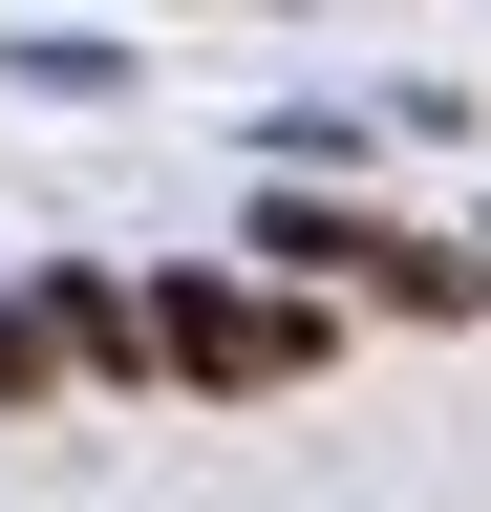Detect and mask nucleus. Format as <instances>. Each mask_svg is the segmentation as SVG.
<instances>
[{"label":"nucleus","instance_id":"f03ea898","mask_svg":"<svg viewBox=\"0 0 491 512\" xmlns=\"http://www.w3.org/2000/svg\"><path fill=\"white\" fill-rule=\"evenodd\" d=\"M65 384V342H43V299H0V406H43Z\"/></svg>","mask_w":491,"mask_h":512},{"label":"nucleus","instance_id":"f257e3e1","mask_svg":"<svg viewBox=\"0 0 491 512\" xmlns=\"http://www.w3.org/2000/svg\"><path fill=\"white\" fill-rule=\"evenodd\" d=\"M299 363H321L299 299H235V278H171L150 299V384H299Z\"/></svg>","mask_w":491,"mask_h":512}]
</instances>
